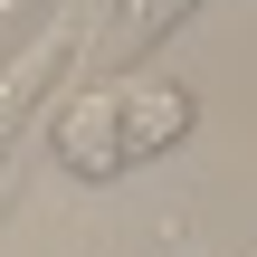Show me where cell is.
Here are the masks:
<instances>
[{
    "mask_svg": "<svg viewBox=\"0 0 257 257\" xmlns=\"http://www.w3.org/2000/svg\"><path fill=\"white\" fill-rule=\"evenodd\" d=\"M86 29H95V10L86 0H67L57 19H38L10 57H0V181H10V162H19V134L38 124V105L67 86V67L86 57Z\"/></svg>",
    "mask_w": 257,
    "mask_h": 257,
    "instance_id": "2",
    "label": "cell"
},
{
    "mask_svg": "<svg viewBox=\"0 0 257 257\" xmlns=\"http://www.w3.org/2000/svg\"><path fill=\"white\" fill-rule=\"evenodd\" d=\"M57 10H67V0H0V57H10L38 19H57Z\"/></svg>",
    "mask_w": 257,
    "mask_h": 257,
    "instance_id": "4",
    "label": "cell"
},
{
    "mask_svg": "<svg viewBox=\"0 0 257 257\" xmlns=\"http://www.w3.org/2000/svg\"><path fill=\"white\" fill-rule=\"evenodd\" d=\"M86 10H95V19H114V10H124V0H86Z\"/></svg>",
    "mask_w": 257,
    "mask_h": 257,
    "instance_id": "5",
    "label": "cell"
},
{
    "mask_svg": "<svg viewBox=\"0 0 257 257\" xmlns=\"http://www.w3.org/2000/svg\"><path fill=\"white\" fill-rule=\"evenodd\" d=\"M95 86H105V153H114V172L162 162V153L191 143V124H200V95H191L181 76H162V67H114V76H95Z\"/></svg>",
    "mask_w": 257,
    "mask_h": 257,
    "instance_id": "1",
    "label": "cell"
},
{
    "mask_svg": "<svg viewBox=\"0 0 257 257\" xmlns=\"http://www.w3.org/2000/svg\"><path fill=\"white\" fill-rule=\"evenodd\" d=\"M191 10H200V0H124V10L105 19V67H143Z\"/></svg>",
    "mask_w": 257,
    "mask_h": 257,
    "instance_id": "3",
    "label": "cell"
},
{
    "mask_svg": "<svg viewBox=\"0 0 257 257\" xmlns=\"http://www.w3.org/2000/svg\"><path fill=\"white\" fill-rule=\"evenodd\" d=\"M200 257H219V248H200Z\"/></svg>",
    "mask_w": 257,
    "mask_h": 257,
    "instance_id": "6",
    "label": "cell"
}]
</instances>
